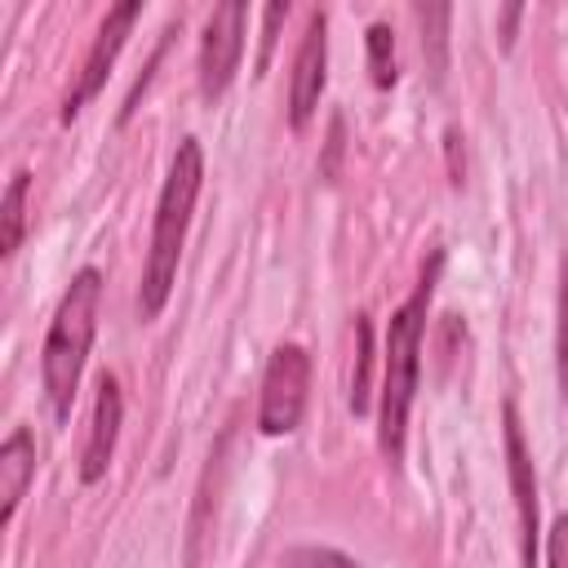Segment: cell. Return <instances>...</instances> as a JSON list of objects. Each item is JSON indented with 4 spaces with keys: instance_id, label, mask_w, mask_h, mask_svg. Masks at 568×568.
<instances>
[{
    "instance_id": "1",
    "label": "cell",
    "mask_w": 568,
    "mask_h": 568,
    "mask_svg": "<svg viewBox=\"0 0 568 568\" xmlns=\"http://www.w3.org/2000/svg\"><path fill=\"white\" fill-rule=\"evenodd\" d=\"M439 275H444V248H430L413 293L390 311V324H386L382 390H377V448L395 466L404 462L408 413H413V395L422 382V337H426V315H430V297H435Z\"/></svg>"
},
{
    "instance_id": "2",
    "label": "cell",
    "mask_w": 568,
    "mask_h": 568,
    "mask_svg": "<svg viewBox=\"0 0 568 568\" xmlns=\"http://www.w3.org/2000/svg\"><path fill=\"white\" fill-rule=\"evenodd\" d=\"M200 186H204V151H200V138H182L178 151H173V160H169L160 200H155L151 244H146L142 284H138V315L146 324L160 320V311H164V302L173 293V280H178V262H182V244H186V231H191V213H195Z\"/></svg>"
},
{
    "instance_id": "3",
    "label": "cell",
    "mask_w": 568,
    "mask_h": 568,
    "mask_svg": "<svg viewBox=\"0 0 568 568\" xmlns=\"http://www.w3.org/2000/svg\"><path fill=\"white\" fill-rule=\"evenodd\" d=\"M98 311H102V271L80 266L71 275V284L62 288L58 311L44 333V346H40V382H44V399L58 422L71 417L80 373H84V359L98 337Z\"/></svg>"
},
{
    "instance_id": "4",
    "label": "cell",
    "mask_w": 568,
    "mask_h": 568,
    "mask_svg": "<svg viewBox=\"0 0 568 568\" xmlns=\"http://www.w3.org/2000/svg\"><path fill=\"white\" fill-rule=\"evenodd\" d=\"M306 390H311V355L297 342H280L266 359L262 373V395H257V430L262 435H293L306 413Z\"/></svg>"
},
{
    "instance_id": "5",
    "label": "cell",
    "mask_w": 568,
    "mask_h": 568,
    "mask_svg": "<svg viewBox=\"0 0 568 568\" xmlns=\"http://www.w3.org/2000/svg\"><path fill=\"white\" fill-rule=\"evenodd\" d=\"M244 27H248V9L244 4H217L204 22L200 36V58H195V84L204 102H217L235 71H240V53H244Z\"/></svg>"
},
{
    "instance_id": "6",
    "label": "cell",
    "mask_w": 568,
    "mask_h": 568,
    "mask_svg": "<svg viewBox=\"0 0 568 568\" xmlns=\"http://www.w3.org/2000/svg\"><path fill=\"white\" fill-rule=\"evenodd\" d=\"M501 444H506V475H510V497L519 515V559L524 568H532L541 550V510H537V470H532V453H528L515 399L501 404Z\"/></svg>"
},
{
    "instance_id": "7",
    "label": "cell",
    "mask_w": 568,
    "mask_h": 568,
    "mask_svg": "<svg viewBox=\"0 0 568 568\" xmlns=\"http://www.w3.org/2000/svg\"><path fill=\"white\" fill-rule=\"evenodd\" d=\"M138 18H142V4L138 0L106 9V18L98 22V36H93V44H89V53L80 62V75H75V84L62 98V124H71L102 93V84H106V75H111V67H115V58H120V49H124V40H129V31H133Z\"/></svg>"
},
{
    "instance_id": "8",
    "label": "cell",
    "mask_w": 568,
    "mask_h": 568,
    "mask_svg": "<svg viewBox=\"0 0 568 568\" xmlns=\"http://www.w3.org/2000/svg\"><path fill=\"white\" fill-rule=\"evenodd\" d=\"M324 80H328V13L315 9L293 53V75H288V124L293 129H306V120L315 115Z\"/></svg>"
},
{
    "instance_id": "9",
    "label": "cell",
    "mask_w": 568,
    "mask_h": 568,
    "mask_svg": "<svg viewBox=\"0 0 568 568\" xmlns=\"http://www.w3.org/2000/svg\"><path fill=\"white\" fill-rule=\"evenodd\" d=\"M93 417H89V439H84V453H80V484H98L115 457V439H120V422H124V395H120V382L111 373L98 377L93 386Z\"/></svg>"
},
{
    "instance_id": "10",
    "label": "cell",
    "mask_w": 568,
    "mask_h": 568,
    "mask_svg": "<svg viewBox=\"0 0 568 568\" xmlns=\"http://www.w3.org/2000/svg\"><path fill=\"white\" fill-rule=\"evenodd\" d=\"M31 479H36V439L27 426H13L0 444V524L4 528L13 524Z\"/></svg>"
},
{
    "instance_id": "11",
    "label": "cell",
    "mask_w": 568,
    "mask_h": 568,
    "mask_svg": "<svg viewBox=\"0 0 568 568\" xmlns=\"http://www.w3.org/2000/svg\"><path fill=\"white\" fill-rule=\"evenodd\" d=\"M27 191H31V173L13 169L9 186H4V200H0V257H13L22 248V235H27Z\"/></svg>"
},
{
    "instance_id": "12",
    "label": "cell",
    "mask_w": 568,
    "mask_h": 568,
    "mask_svg": "<svg viewBox=\"0 0 568 568\" xmlns=\"http://www.w3.org/2000/svg\"><path fill=\"white\" fill-rule=\"evenodd\" d=\"M373 320L359 315L355 320V377H351V413L364 417L368 399H373Z\"/></svg>"
},
{
    "instance_id": "13",
    "label": "cell",
    "mask_w": 568,
    "mask_h": 568,
    "mask_svg": "<svg viewBox=\"0 0 568 568\" xmlns=\"http://www.w3.org/2000/svg\"><path fill=\"white\" fill-rule=\"evenodd\" d=\"M364 49H368V75L377 89H395L399 80V62H395V31L386 22H373L364 31Z\"/></svg>"
},
{
    "instance_id": "14",
    "label": "cell",
    "mask_w": 568,
    "mask_h": 568,
    "mask_svg": "<svg viewBox=\"0 0 568 568\" xmlns=\"http://www.w3.org/2000/svg\"><path fill=\"white\" fill-rule=\"evenodd\" d=\"M413 13H417L422 27H430V36H422V53H426L430 80L439 84V80H444V67H448V53H444V49H448V36H444V27H448V9H444V4H435V9L417 4Z\"/></svg>"
},
{
    "instance_id": "15",
    "label": "cell",
    "mask_w": 568,
    "mask_h": 568,
    "mask_svg": "<svg viewBox=\"0 0 568 568\" xmlns=\"http://www.w3.org/2000/svg\"><path fill=\"white\" fill-rule=\"evenodd\" d=\"M275 568H359L351 555L333 550V546H293L280 555Z\"/></svg>"
},
{
    "instance_id": "16",
    "label": "cell",
    "mask_w": 568,
    "mask_h": 568,
    "mask_svg": "<svg viewBox=\"0 0 568 568\" xmlns=\"http://www.w3.org/2000/svg\"><path fill=\"white\" fill-rule=\"evenodd\" d=\"M555 351H559V390L568 404V248L559 257V337H555Z\"/></svg>"
},
{
    "instance_id": "17",
    "label": "cell",
    "mask_w": 568,
    "mask_h": 568,
    "mask_svg": "<svg viewBox=\"0 0 568 568\" xmlns=\"http://www.w3.org/2000/svg\"><path fill=\"white\" fill-rule=\"evenodd\" d=\"M288 18V4H266L262 9V49H257V75L271 67V49H275V31Z\"/></svg>"
},
{
    "instance_id": "18",
    "label": "cell",
    "mask_w": 568,
    "mask_h": 568,
    "mask_svg": "<svg viewBox=\"0 0 568 568\" xmlns=\"http://www.w3.org/2000/svg\"><path fill=\"white\" fill-rule=\"evenodd\" d=\"M546 568H568V515H559L546 532Z\"/></svg>"
},
{
    "instance_id": "19",
    "label": "cell",
    "mask_w": 568,
    "mask_h": 568,
    "mask_svg": "<svg viewBox=\"0 0 568 568\" xmlns=\"http://www.w3.org/2000/svg\"><path fill=\"white\" fill-rule=\"evenodd\" d=\"M457 129H444V151H448V178H453V186H462L466 182V160H462V151H457Z\"/></svg>"
},
{
    "instance_id": "20",
    "label": "cell",
    "mask_w": 568,
    "mask_h": 568,
    "mask_svg": "<svg viewBox=\"0 0 568 568\" xmlns=\"http://www.w3.org/2000/svg\"><path fill=\"white\" fill-rule=\"evenodd\" d=\"M497 18H501V49H510V44H515V22L524 18V9H519V4H506Z\"/></svg>"
}]
</instances>
